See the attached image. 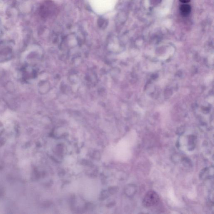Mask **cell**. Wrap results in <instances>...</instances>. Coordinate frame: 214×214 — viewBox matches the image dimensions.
Instances as JSON below:
<instances>
[{"instance_id": "3", "label": "cell", "mask_w": 214, "mask_h": 214, "mask_svg": "<svg viewBox=\"0 0 214 214\" xmlns=\"http://www.w3.org/2000/svg\"><path fill=\"white\" fill-rule=\"evenodd\" d=\"M180 1L184 4H186V3H189L190 1V0H180Z\"/></svg>"}, {"instance_id": "1", "label": "cell", "mask_w": 214, "mask_h": 214, "mask_svg": "<svg viewBox=\"0 0 214 214\" xmlns=\"http://www.w3.org/2000/svg\"><path fill=\"white\" fill-rule=\"evenodd\" d=\"M159 201L158 195L154 191H149L145 195L143 204L146 207H151L156 205Z\"/></svg>"}, {"instance_id": "2", "label": "cell", "mask_w": 214, "mask_h": 214, "mask_svg": "<svg viewBox=\"0 0 214 214\" xmlns=\"http://www.w3.org/2000/svg\"><path fill=\"white\" fill-rule=\"evenodd\" d=\"M181 13L183 16H186L189 14L191 10V6L189 5L186 4H183L180 7Z\"/></svg>"}]
</instances>
